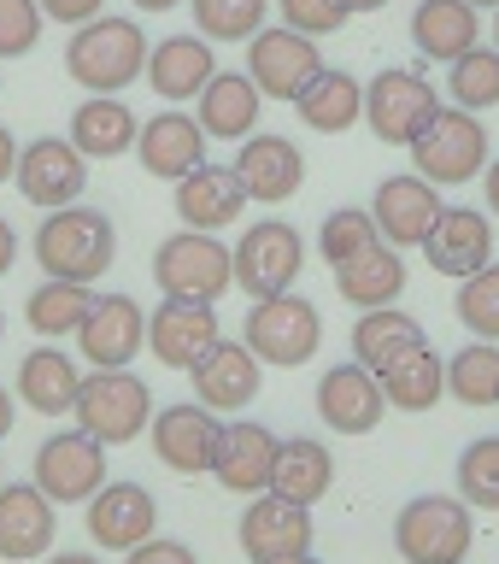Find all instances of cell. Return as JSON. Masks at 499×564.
<instances>
[{"mask_svg": "<svg viewBox=\"0 0 499 564\" xmlns=\"http://www.w3.org/2000/svg\"><path fill=\"white\" fill-rule=\"evenodd\" d=\"M148 35L135 18H88L65 42V70L88 95H123L148 70Z\"/></svg>", "mask_w": 499, "mask_h": 564, "instance_id": "cell-1", "label": "cell"}, {"mask_svg": "<svg viewBox=\"0 0 499 564\" xmlns=\"http://www.w3.org/2000/svg\"><path fill=\"white\" fill-rule=\"evenodd\" d=\"M35 259H42L47 276L59 282H100L118 259V229L106 212L95 206H59L47 212L42 229H35Z\"/></svg>", "mask_w": 499, "mask_h": 564, "instance_id": "cell-2", "label": "cell"}, {"mask_svg": "<svg viewBox=\"0 0 499 564\" xmlns=\"http://www.w3.org/2000/svg\"><path fill=\"white\" fill-rule=\"evenodd\" d=\"M412 165H417L423 183H435V188L470 183V176L488 171V130L476 123V112H465V106H441L412 141Z\"/></svg>", "mask_w": 499, "mask_h": 564, "instance_id": "cell-3", "label": "cell"}, {"mask_svg": "<svg viewBox=\"0 0 499 564\" xmlns=\"http://www.w3.org/2000/svg\"><path fill=\"white\" fill-rule=\"evenodd\" d=\"M70 417L100 447H123V441H141V430L153 423V394L135 370H95V377H83Z\"/></svg>", "mask_w": 499, "mask_h": 564, "instance_id": "cell-4", "label": "cell"}, {"mask_svg": "<svg viewBox=\"0 0 499 564\" xmlns=\"http://www.w3.org/2000/svg\"><path fill=\"white\" fill-rule=\"evenodd\" d=\"M153 282L165 289V300H218L236 289V253L206 236V229H183V236H165L153 253Z\"/></svg>", "mask_w": 499, "mask_h": 564, "instance_id": "cell-5", "label": "cell"}, {"mask_svg": "<svg viewBox=\"0 0 499 564\" xmlns=\"http://www.w3.org/2000/svg\"><path fill=\"white\" fill-rule=\"evenodd\" d=\"M476 541V518L453 494H423L394 518V546L405 564H465Z\"/></svg>", "mask_w": 499, "mask_h": 564, "instance_id": "cell-6", "label": "cell"}, {"mask_svg": "<svg viewBox=\"0 0 499 564\" xmlns=\"http://www.w3.org/2000/svg\"><path fill=\"white\" fill-rule=\"evenodd\" d=\"M247 335L241 341L253 347V359L259 365H282V370H294V365H306L317 341H324V317H317V306L306 294H264L253 300V312H247Z\"/></svg>", "mask_w": 499, "mask_h": 564, "instance_id": "cell-7", "label": "cell"}, {"mask_svg": "<svg viewBox=\"0 0 499 564\" xmlns=\"http://www.w3.org/2000/svg\"><path fill=\"white\" fill-rule=\"evenodd\" d=\"M441 112V95L430 83L417 77V70H377V77L365 83V123L370 135L388 141V148H412L417 130Z\"/></svg>", "mask_w": 499, "mask_h": 564, "instance_id": "cell-8", "label": "cell"}, {"mask_svg": "<svg viewBox=\"0 0 499 564\" xmlns=\"http://www.w3.org/2000/svg\"><path fill=\"white\" fill-rule=\"evenodd\" d=\"M35 488L53 506H88L106 488V447L88 430H65L47 435L35 447Z\"/></svg>", "mask_w": 499, "mask_h": 564, "instance_id": "cell-9", "label": "cell"}, {"mask_svg": "<svg viewBox=\"0 0 499 564\" xmlns=\"http://www.w3.org/2000/svg\"><path fill=\"white\" fill-rule=\"evenodd\" d=\"M300 264H306V241H300V229L264 218V224H253L236 241V289H247L253 300L289 294L300 282Z\"/></svg>", "mask_w": 499, "mask_h": 564, "instance_id": "cell-10", "label": "cell"}, {"mask_svg": "<svg viewBox=\"0 0 499 564\" xmlns=\"http://www.w3.org/2000/svg\"><path fill=\"white\" fill-rule=\"evenodd\" d=\"M324 70V53H317L312 35H300L289 24L259 30L253 47H247V77L264 100H300L312 88V77Z\"/></svg>", "mask_w": 499, "mask_h": 564, "instance_id": "cell-11", "label": "cell"}, {"mask_svg": "<svg viewBox=\"0 0 499 564\" xmlns=\"http://www.w3.org/2000/svg\"><path fill=\"white\" fill-rule=\"evenodd\" d=\"M18 194L42 212H59V206H77L83 188H88V171H83V153L70 148V135H42L30 148H18V171H12Z\"/></svg>", "mask_w": 499, "mask_h": 564, "instance_id": "cell-12", "label": "cell"}, {"mask_svg": "<svg viewBox=\"0 0 499 564\" xmlns=\"http://www.w3.org/2000/svg\"><path fill=\"white\" fill-rule=\"evenodd\" d=\"M77 341H83V359L95 370H130V359L148 341V317H141V306L130 294H95Z\"/></svg>", "mask_w": 499, "mask_h": 564, "instance_id": "cell-13", "label": "cell"}, {"mask_svg": "<svg viewBox=\"0 0 499 564\" xmlns=\"http://www.w3.org/2000/svg\"><path fill=\"white\" fill-rule=\"evenodd\" d=\"M194 377V394H200L206 412H241V405L259 400V382H264V365L253 359V347L247 341H211L206 359L188 365Z\"/></svg>", "mask_w": 499, "mask_h": 564, "instance_id": "cell-14", "label": "cell"}, {"mask_svg": "<svg viewBox=\"0 0 499 564\" xmlns=\"http://www.w3.org/2000/svg\"><path fill=\"white\" fill-rule=\"evenodd\" d=\"M382 412H388L382 382H377V370H365L359 359L329 365L324 377H317V417H324L335 435H370L382 423Z\"/></svg>", "mask_w": 499, "mask_h": 564, "instance_id": "cell-15", "label": "cell"}, {"mask_svg": "<svg viewBox=\"0 0 499 564\" xmlns=\"http://www.w3.org/2000/svg\"><path fill=\"white\" fill-rule=\"evenodd\" d=\"M441 188L435 183H423L417 171H400V176H382L377 183V236L388 241V247H423V236L435 229V218H441Z\"/></svg>", "mask_w": 499, "mask_h": 564, "instance_id": "cell-16", "label": "cell"}, {"mask_svg": "<svg viewBox=\"0 0 499 564\" xmlns=\"http://www.w3.org/2000/svg\"><path fill=\"white\" fill-rule=\"evenodd\" d=\"M153 453H159V465L176 470V476H200L211 470V453H218V412H206L200 400H183V405H165L153 423Z\"/></svg>", "mask_w": 499, "mask_h": 564, "instance_id": "cell-17", "label": "cell"}, {"mask_svg": "<svg viewBox=\"0 0 499 564\" xmlns=\"http://www.w3.org/2000/svg\"><path fill=\"white\" fill-rule=\"evenodd\" d=\"M241 553L253 564H276V558H294V553H312V511L306 506H289L282 494H253L241 518Z\"/></svg>", "mask_w": 499, "mask_h": 564, "instance_id": "cell-18", "label": "cell"}, {"mask_svg": "<svg viewBox=\"0 0 499 564\" xmlns=\"http://www.w3.org/2000/svg\"><path fill=\"white\" fill-rule=\"evenodd\" d=\"M423 253H430V264L441 276H476L482 264H493V224L488 212L476 206H441L435 229L423 236Z\"/></svg>", "mask_w": 499, "mask_h": 564, "instance_id": "cell-19", "label": "cell"}, {"mask_svg": "<svg viewBox=\"0 0 499 564\" xmlns=\"http://www.w3.org/2000/svg\"><path fill=\"white\" fill-rule=\"evenodd\" d=\"M83 523H88V535H95V546H106V553H130V546L153 541L159 506L141 482H106L95 500H88Z\"/></svg>", "mask_w": 499, "mask_h": 564, "instance_id": "cell-20", "label": "cell"}, {"mask_svg": "<svg viewBox=\"0 0 499 564\" xmlns=\"http://www.w3.org/2000/svg\"><path fill=\"white\" fill-rule=\"evenodd\" d=\"M135 159H141V171H148V176H159V183H183L188 171L206 165V130H200V118H188V112L148 118L135 130Z\"/></svg>", "mask_w": 499, "mask_h": 564, "instance_id": "cell-21", "label": "cell"}, {"mask_svg": "<svg viewBox=\"0 0 499 564\" xmlns=\"http://www.w3.org/2000/svg\"><path fill=\"white\" fill-rule=\"evenodd\" d=\"M218 329L224 324H218V312H211L206 300H165V306L148 317V347H153L159 365L188 370L194 359H206L211 341H224Z\"/></svg>", "mask_w": 499, "mask_h": 564, "instance_id": "cell-22", "label": "cell"}, {"mask_svg": "<svg viewBox=\"0 0 499 564\" xmlns=\"http://www.w3.org/2000/svg\"><path fill=\"white\" fill-rule=\"evenodd\" d=\"M236 176L247 188V200H264V206H282L289 194H300L306 183V159L289 135H247L241 153H236Z\"/></svg>", "mask_w": 499, "mask_h": 564, "instance_id": "cell-23", "label": "cell"}, {"mask_svg": "<svg viewBox=\"0 0 499 564\" xmlns=\"http://www.w3.org/2000/svg\"><path fill=\"white\" fill-rule=\"evenodd\" d=\"M53 535H59V518H53V500L42 488L35 482L0 488V558L35 564V558H47Z\"/></svg>", "mask_w": 499, "mask_h": 564, "instance_id": "cell-24", "label": "cell"}, {"mask_svg": "<svg viewBox=\"0 0 499 564\" xmlns=\"http://www.w3.org/2000/svg\"><path fill=\"white\" fill-rule=\"evenodd\" d=\"M176 218H183V229H206V236H218V229H229L247 212V188L236 165H200L188 171L183 183H176Z\"/></svg>", "mask_w": 499, "mask_h": 564, "instance_id": "cell-25", "label": "cell"}, {"mask_svg": "<svg viewBox=\"0 0 499 564\" xmlns=\"http://www.w3.org/2000/svg\"><path fill=\"white\" fill-rule=\"evenodd\" d=\"M271 465H276V435L264 423H224L218 430V453H211V476L229 494H264L271 488Z\"/></svg>", "mask_w": 499, "mask_h": 564, "instance_id": "cell-26", "label": "cell"}, {"mask_svg": "<svg viewBox=\"0 0 499 564\" xmlns=\"http://www.w3.org/2000/svg\"><path fill=\"white\" fill-rule=\"evenodd\" d=\"M200 130H206V141H247L259 130V106H264V95L253 88V77L247 70H211V83L200 88Z\"/></svg>", "mask_w": 499, "mask_h": 564, "instance_id": "cell-27", "label": "cell"}, {"mask_svg": "<svg viewBox=\"0 0 499 564\" xmlns=\"http://www.w3.org/2000/svg\"><path fill=\"white\" fill-rule=\"evenodd\" d=\"M400 289H405V259H400V247H388V241H370L365 253L335 264V294L359 312L394 306Z\"/></svg>", "mask_w": 499, "mask_h": 564, "instance_id": "cell-28", "label": "cell"}, {"mask_svg": "<svg viewBox=\"0 0 499 564\" xmlns=\"http://www.w3.org/2000/svg\"><path fill=\"white\" fill-rule=\"evenodd\" d=\"M211 42L206 35H165V42H153L148 47V70L141 77L153 83V95L159 100H188V95H200V88L211 83Z\"/></svg>", "mask_w": 499, "mask_h": 564, "instance_id": "cell-29", "label": "cell"}, {"mask_svg": "<svg viewBox=\"0 0 499 564\" xmlns=\"http://www.w3.org/2000/svg\"><path fill=\"white\" fill-rule=\"evenodd\" d=\"M335 488V458L324 441L312 435H294V441H276V465H271V494H282L289 506H317L324 494Z\"/></svg>", "mask_w": 499, "mask_h": 564, "instance_id": "cell-30", "label": "cell"}, {"mask_svg": "<svg viewBox=\"0 0 499 564\" xmlns=\"http://www.w3.org/2000/svg\"><path fill=\"white\" fill-rule=\"evenodd\" d=\"M135 112L123 106L118 95H95L70 112V148L83 159H118V153H135Z\"/></svg>", "mask_w": 499, "mask_h": 564, "instance_id": "cell-31", "label": "cell"}, {"mask_svg": "<svg viewBox=\"0 0 499 564\" xmlns=\"http://www.w3.org/2000/svg\"><path fill=\"white\" fill-rule=\"evenodd\" d=\"M476 35H482V24H476V7H465V0H417V12H412V42H417L423 59L453 65L458 53L476 47Z\"/></svg>", "mask_w": 499, "mask_h": 564, "instance_id": "cell-32", "label": "cell"}, {"mask_svg": "<svg viewBox=\"0 0 499 564\" xmlns=\"http://www.w3.org/2000/svg\"><path fill=\"white\" fill-rule=\"evenodd\" d=\"M294 112H300V123L306 130H317V135H341V130H352V123L365 118V83L359 77H347V70H317L312 77V88L294 100Z\"/></svg>", "mask_w": 499, "mask_h": 564, "instance_id": "cell-33", "label": "cell"}, {"mask_svg": "<svg viewBox=\"0 0 499 564\" xmlns=\"http://www.w3.org/2000/svg\"><path fill=\"white\" fill-rule=\"evenodd\" d=\"M423 347V324L417 317H405L394 306H377V312H359V324H352V359H359L365 370H382L400 365L405 352Z\"/></svg>", "mask_w": 499, "mask_h": 564, "instance_id": "cell-34", "label": "cell"}, {"mask_svg": "<svg viewBox=\"0 0 499 564\" xmlns=\"http://www.w3.org/2000/svg\"><path fill=\"white\" fill-rule=\"evenodd\" d=\"M77 388H83V377L59 347H35L30 359L18 365V394H24L42 417H65L70 405H77Z\"/></svg>", "mask_w": 499, "mask_h": 564, "instance_id": "cell-35", "label": "cell"}, {"mask_svg": "<svg viewBox=\"0 0 499 564\" xmlns=\"http://www.w3.org/2000/svg\"><path fill=\"white\" fill-rule=\"evenodd\" d=\"M377 382H382V400L388 405H400V412H430V405L447 394V359L423 341L417 352H405L400 365H388Z\"/></svg>", "mask_w": 499, "mask_h": 564, "instance_id": "cell-36", "label": "cell"}, {"mask_svg": "<svg viewBox=\"0 0 499 564\" xmlns=\"http://www.w3.org/2000/svg\"><path fill=\"white\" fill-rule=\"evenodd\" d=\"M88 306H95L88 282H59V276H47L42 289L30 294L24 317H30V329H42L47 341H53V335H77L83 317H88Z\"/></svg>", "mask_w": 499, "mask_h": 564, "instance_id": "cell-37", "label": "cell"}, {"mask_svg": "<svg viewBox=\"0 0 499 564\" xmlns=\"http://www.w3.org/2000/svg\"><path fill=\"white\" fill-rule=\"evenodd\" d=\"M447 394L465 405H499V341H470L447 359Z\"/></svg>", "mask_w": 499, "mask_h": 564, "instance_id": "cell-38", "label": "cell"}, {"mask_svg": "<svg viewBox=\"0 0 499 564\" xmlns=\"http://www.w3.org/2000/svg\"><path fill=\"white\" fill-rule=\"evenodd\" d=\"M188 7H194V30L206 42H253L264 30L271 0H188Z\"/></svg>", "mask_w": 499, "mask_h": 564, "instance_id": "cell-39", "label": "cell"}, {"mask_svg": "<svg viewBox=\"0 0 499 564\" xmlns=\"http://www.w3.org/2000/svg\"><path fill=\"white\" fill-rule=\"evenodd\" d=\"M447 95H453V106H465V112H488V106H499V47L458 53L453 77H447Z\"/></svg>", "mask_w": 499, "mask_h": 564, "instance_id": "cell-40", "label": "cell"}, {"mask_svg": "<svg viewBox=\"0 0 499 564\" xmlns=\"http://www.w3.org/2000/svg\"><path fill=\"white\" fill-rule=\"evenodd\" d=\"M453 312L476 341H499V264H482L476 276L458 282L453 294Z\"/></svg>", "mask_w": 499, "mask_h": 564, "instance_id": "cell-41", "label": "cell"}, {"mask_svg": "<svg viewBox=\"0 0 499 564\" xmlns=\"http://www.w3.org/2000/svg\"><path fill=\"white\" fill-rule=\"evenodd\" d=\"M458 500L465 506H482V511H499V435H482L458 453Z\"/></svg>", "mask_w": 499, "mask_h": 564, "instance_id": "cell-42", "label": "cell"}, {"mask_svg": "<svg viewBox=\"0 0 499 564\" xmlns=\"http://www.w3.org/2000/svg\"><path fill=\"white\" fill-rule=\"evenodd\" d=\"M377 241V218H370L365 206H341V212H329L324 229H317V253H324V264L335 271L341 259L352 253H365V247Z\"/></svg>", "mask_w": 499, "mask_h": 564, "instance_id": "cell-43", "label": "cell"}, {"mask_svg": "<svg viewBox=\"0 0 499 564\" xmlns=\"http://www.w3.org/2000/svg\"><path fill=\"white\" fill-rule=\"evenodd\" d=\"M352 18V7L347 0H282V24L289 30H300V35H335Z\"/></svg>", "mask_w": 499, "mask_h": 564, "instance_id": "cell-44", "label": "cell"}, {"mask_svg": "<svg viewBox=\"0 0 499 564\" xmlns=\"http://www.w3.org/2000/svg\"><path fill=\"white\" fill-rule=\"evenodd\" d=\"M35 35H42V7L35 0H0V59L30 53Z\"/></svg>", "mask_w": 499, "mask_h": 564, "instance_id": "cell-45", "label": "cell"}, {"mask_svg": "<svg viewBox=\"0 0 499 564\" xmlns=\"http://www.w3.org/2000/svg\"><path fill=\"white\" fill-rule=\"evenodd\" d=\"M123 564H200V558H194L183 541H141L123 553Z\"/></svg>", "mask_w": 499, "mask_h": 564, "instance_id": "cell-46", "label": "cell"}, {"mask_svg": "<svg viewBox=\"0 0 499 564\" xmlns=\"http://www.w3.org/2000/svg\"><path fill=\"white\" fill-rule=\"evenodd\" d=\"M42 7V18H53V24H88V18H100L106 0H35Z\"/></svg>", "mask_w": 499, "mask_h": 564, "instance_id": "cell-47", "label": "cell"}, {"mask_svg": "<svg viewBox=\"0 0 499 564\" xmlns=\"http://www.w3.org/2000/svg\"><path fill=\"white\" fill-rule=\"evenodd\" d=\"M12 171H18V135L7 130V123H0V183H7Z\"/></svg>", "mask_w": 499, "mask_h": 564, "instance_id": "cell-48", "label": "cell"}, {"mask_svg": "<svg viewBox=\"0 0 499 564\" xmlns=\"http://www.w3.org/2000/svg\"><path fill=\"white\" fill-rule=\"evenodd\" d=\"M12 259H18V229H12L7 218H0V276L12 271Z\"/></svg>", "mask_w": 499, "mask_h": 564, "instance_id": "cell-49", "label": "cell"}, {"mask_svg": "<svg viewBox=\"0 0 499 564\" xmlns=\"http://www.w3.org/2000/svg\"><path fill=\"white\" fill-rule=\"evenodd\" d=\"M488 212H493V218H499V159H488Z\"/></svg>", "mask_w": 499, "mask_h": 564, "instance_id": "cell-50", "label": "cell"}, {"mask_svg": "<svg viewBox=\"0 0 499 564\" xmlns=\"http://www.w3.org/2000/svg\"><path fill=\"white\" fill-rule=\"evenodd\" d=\"M7 435H12V394L0 388V441H7Z\"/></svg>", "mask_w": 499, "mask_h": 564, "instance_id": "cell-51", "label": "cell"}, {"mask_svg": "<svg viewBox=\"0 0 499 564\" xmlns=\"http://www.w3.org/2000/svg\"><path fill=\"white\" fill-rule=\"evenodd\" d=\"M47 564H100V558L95 553H53Z\"/></svg>", "mask_w": 499, "mask_h": 564, "instance_id": "cell-52", "label": "cell"}, {"mask_svg": "<svg viewBox=\"0 0 499 564\" xmlns=\"http://www.w3.org/2000/svg\"><path fill=\"white\" fill-rule=\"evenodd\" d=\"M141 12H171V7H183V0H135Z\"/></svg>", "mask_w": 499, "mask_h": 564, "instance_id": "cell-53", "label": "cell"}, {"mask_svg": "<svg viewBox=\"0 0 499 564\" xmlns=\"http://www.w3.org/2000/svg\"><path fill=\"white\" fill-rule=\"evenodd\" d=\"M347 7H352V12H382L388 0H347Z\"/></svg>", "mask_w": 499, "mask_h": 564, "instance_id": "cell-54", "label": "cell"}, {"mask_svg": "<svg viewBox=\"0 0 499 564\" xmlns=\"http://www.w3.org/2000/svg\"><path fill=\"white\" fill-rule=\"evenodd\" d=\"M276 564H317L312 553H294V558H276Z\"/></svg>", "mask_w": 499, "mask_h": 564, "instance_id": "cell-55", "label": "cell"}, {"mask_svg": "<svg viewBox=\"0 0 499 564\" xmlns=\"http://www.w3.org/2000/svg\"><path fill=\"white\" fill-rule=\"evenodd\" d=\"M465 7H499V0H465Z\"/></svg>", "mask_w": 499, "mask_h": 564, "instance_id": "cell-56", "label": "cell"}, {"mask_svg": "<svg viewBox=\"0 0 499 564\" xmlns=\"http://www.w3.org/2000/svg\"><path fill=\"white\" fill-rule=\"evenodd\" d=\"M493 42H499V18H493Z\"/></svg>", "mask_w": 499, "mask_h": 564, "instance_id": "cell-57", "label": "cell"}, {"mask_svg": "<svg viewBox=\"0 0 499 564\" xmlns=\"http://www.w3.org/2000/svg\"><path fill=\"white\" fill-rule=\"evenodd\" d=\"M0 335H7V317H0Z\"/></svg>", "mask_w": 499, "mask_h": 564, "instance_id": "cell-58", "label": "cell"}]
</instances>
